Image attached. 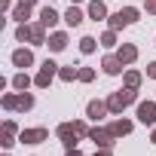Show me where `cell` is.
I'll return each mask as SVG.
<instances>
[{"mask_svg":"<svg viewBox=\"0 0 156 156\" xmlns=\"http://www.w3.org/2000/svg\"><path fill=\"white\" fill-rule=\"evenodd\" d=\"M132 101H135V89H129V86H126V89H119V92H113V95L107 98V107H110L113 113H122Z\"/></svg>","mask_w":156,"mask_h":156,"instance_id":"1","label":"cell"},{"mask_svg":"<svg viewBox=\"0 0 156 156\" xmlns=\"http://www.w3.org/2000/svg\"><path fill=\"white\" fill-rule=\"evenodd\" d=\"M16 37L25 43V40H31V43H46V34H43V25H19V31H16Z\"/></svg>","mask_w":156,"mask_h":156,"instance_id":"2","label":"cell"},{"mask_svg":"<svg viewBox=\"0 0 156 156\" xmlns=\"http://www.w3.org/2000/svg\"><path fill=\"white\" fill-rule=\"evenodd\" d=\"M3 107L6 110H31L34 107V95L22 92V95H3Z\"/></svg>","mask_w":156,"mask_h":156,"instance_id":"3","label":"cell"},{"mask_svg":"<svg viewBox=\"0 0 156 156\" xmlns=\"http://www.w3.org/2000/svg\"><path fill=\"white\" fill-rule=\"evenodd\" d=\"M55 73H58V64H55L52 58H46V61H43V67H40V73H37V80H34V83H37L40 89H46V86L52 83V76H55Z\"/></svg>","mask_w":156,"mask_h":156,"instance_id":"4","label":"cell"},{"mask_svg":"<svg viewBox=\"0 0 156 156\" xmlns=\"http://www.w3.org/2000/svg\"><path fill=\"white\" fill-rule=\"evenodd\" d=\"M89 138H92L101 150H110V144H113V138H116V135H113V129L107 126V129H92V132H89Z\"/></svg>","mask_w":156,"mask_h":156,"instance_id":"5","label":"cell"},{"mask_svg":"<svg viewBox=\"0 0 156 156\" xmlns=\"http://www.w3.org/2000/svg\"><path fill=\"white\" fill-rule=\"evenodd\" d=\"M138 119L144 126H156V104L153 101H141L138 104Z\"/></svg>","mask_w":156,"mask_h":156,"instance_id":"6","label":"cell"},{"mask_svg":"<svg viewBox=\"0 0 156 156\" xmlns=\"http://www.w3.org/2000/svg\"><path fill=\"white\" fill-rule=\"evenodd\" d=\"M58 138L64 141V147H73L76 138H80V135H76V126H73V122H61V126H58Z\"/></svg>","mask_w":156,"mask_h":156,"instance_id":"7","label":"cell"},{"mask_svg":"<svg viewBox=\"0 0 156 156\" xmlns=\"http://www.w3.org/2000/svg\"><path fill=\"white\" fill-rule=\"evenodd\" d=\"M46 138H49L46 129H25V132H22V141H25V144H40V141H46Z\"/></svg>","mask_w":156,"mask_h":156,"instance_id":"8","label":"cell"},{"mask_svg":"<svg viewBox=\"0 0 156 156\" xmlns=\"http://www.w3.org/2000/svg\"><path fill=\"white\" fill-rule=\"evenodd\" d=\"M12 64H16V67H31V64H34L31 49H16V52H12Z\"/></svg>","mask_w":156,"mask_h":156,"instance_id":"9","label":"cell"},{"mask_svg":"<svg viewBox=\"0 0 156 156\" xmlns=\"http://www.w3.org/2000/svg\"><path fill=\"white\" fill-rule=\"evenodd\" d=\"M58 19H61V16H58L52 6H46V9L40 12V25H43V28H55V25H58Z\"/></svg>","mask_w":156,"mask_h":156,"instance_id":"10","label":"cell"},{"mask_svg":"<svg viewBox=\"0 0 156 156\" xmlns=\"http://www.w3.org/2000/svg\"><path fill=\"white\" fill-rule=\"evenodd\" d=\"M101 67H104V73H122V61H119V55H107V58L101 61Z\"/></svg>","mask_w":156,"mask_h":156,"instance_id":"11","label":"cell"},{"mask_svg":"<svg viewBox=\"0 0 156 156\" xmlns=\"http://www.w3.org/2000/svg\"><path fill=\"white\" fill-rule=\"evenodd\" d=\"M107 110H110V107H107V101H89V107H86V113H89L92 119H101Z\"/></svg>","mask_w":156,"mask_h":156,"instance_id":"12","label":"cell"},{"mask_svg":"<svg viewBox=\"0 0 156 156\" xmlns=\"http://www.w3.org/2000/svg\"><path fill=\"white\" fill-rule=\"evenodd\" d=\"M116 55H119V61H122V64H129V61H135V58H138V49H135L132 43H122Z\"/></svg>","mask_w":156,"mask_h":156,"instance_id":"13","label":"cell"},{"mask_svg":"<svg viewBox=\"0 0 156 156\" xmlns=\"http://www.w3.org/2000/svg\"><path fill=\"white\" fill-rule=\"evenodd\" d=\"M89 16L95 22H101V19H107V6L101 3V0H92V3H89Z\"/></svg>","mask_w":156,"mask_h":156,"instance_id":"14","label":"cell"},{"mask_svg":"<svg viewBox=\"0 0 156 156\" xmlns=\"http://www.w3.org/2000/svg\"><path fill=\"white\" fill-rule=\"evenodd\" d=\"M46 46H49V49H52V52H61V49H64V46H67V34H61V31H58V34H52V37H49V43H46Z\"/></svg>","mask_w":156,"mask_h":156,"instance_id":"15","label":"cell"},{"mask_svg":"<svg viewBox=\"0 0 156 156\" xmlns=\"http://www.w3.org/2000/svg\"><path fill=\"white\" fill-rule=\"evenodd\" d=\"M16 132H19V129H16V122H12V119H6V122H3V147H12Z\"/></svg>","mask_w":156,"mask_h":156,"instance_id":"16","label":"cell"},{"mask_svg":"<svg viewBox=\"0 0 156 156\" xmlns=\"http://www.w3.org/2000/svg\"><path fill=\"white\" fill-rule=\"evenodd\" d=\"M64 22H67L70 28H76V25H80V22H83V12H80V9H76V6H70V9L64 12Z\"/></svg>","mask_w":156,"mask_h":156,"instance_id":"17","label":"cell"},{"mask_svg":"<svg viewBox=\"0 0 156 156\" xmlns=\"http://www.w3.org/2000/svg\"><path fill=\"white\" fill-rule=\"evenodd\" d=\"M110 129H113V135L119 138V135H129V132H132V122H129V119H116Z\"/></svg>","mask_w":156,"mask_h":156,"instance_id":"18","label":"cell"},{"mask_svg":"<svg viewBox=\"0 0 156 156\" xmlns=\"http://www.w3.org/2000/svg\"><path fill=\"white\" fill-rule=\"evenodd\" d=\"M58 76L70 83V80H76V76H80V67H73V64H70V67H61V70H58Z\"/></svg>","mask_w":156,"mask_h":156,"instance_id":"19","label":"cell"},{"mask_svg":"<svg viewBox=\"0 0 156 156\" xmlns=\"http://www.w3.org/2000/svg\"><path fill=\"white\" fill-rule=\"evenodd\" d=\"M12 86H16L19 92H25V89L31 86V76H28V73H16V80H12Z\"/></svg>","mask_w":156,"mask_h":156,"instance_id":"20","label":"cell"},{"mask_svg":"<svg viewBox=\"0 0 156 156\" xmlns=\"http://www.w3.org/2000/svg\"><path fill=\"white\" fill-rule=\"evenodd\" d=\"M126 86H129V89H138V86H141V73H138V70H126Z\"/></svg>","mask_w":156,"mask_h":156,"instance_id":"21","label":"cell"},{"mask_svg":"<svg viewBox=\"0 0 156 156\" xmlns=\"http://www.w3.org/2000/svg\"><path fill=\"white\" fill-rule=\"evenodd\" d=\"M95 46H98V40H95V37H83V40H80V52H86V55H89V52H95Z\"/></svg>","mask_w":156,"mask_h":156,"instance_id":"22","label":"cell"},{"mask_svg":"<svg viewBox=\"0 0 156 156\" xmlns=\"http://www.w3.org/2000/svg\"><path fill=\"white\" fill-rule=\"evenodd\" d=\"M119 16L126 19V25H132V22H138V9H135V6H126V9H119Z\"/></svg>","mask_w":156,"mask_h":156,"instance_id":"23","label":"cell"},{"mask_svg":"<svg viewBox=\"0 0 156 156\" xmlns=\"http://www.w3.org/2000/svg\"><path fill=\"white\" fill-rule=\"evenodd\" d=\"M28 12H31V6H25V3H19V9L12 12V19H16V22H25V19H28Z\"/></svg>","mask_w":156,"mask_h":156,"instance_id":"24","label":"cell"},{"mask_svg":"<svg viewBox=\"0 0 156 156\" xmlns=\"http://www.w3.org/2000/svg\"><path fill=\"white\" fill-rule=\"evenodd\" d=\"M76 80H83V83H92V80H95V70H92V67H80V76H76Z\"/></svg>","mask_w":156,"mask_h":156,"instance_id":"25","label":"cell"},{"mask_svg":"<svg viewBox=\"0 0 156 156\" xmlns=\"http://www.w3.org/2000/svg\"><path fill=\"white\" fill-rule=\"evenodd\" d=\"M110 28H113V31H119V28H126V19H122L119 12H116V16H110Z\"/></svg>","mask_w":156,"mask_h":156,"instance_id":"26","label":"cell"},{"mask_svg":"<svg viewBox=\"0 0 156 156\" xmlns=\"http://www.w3.org/2000/svg\"><path fill=\"white\" fill-rule=\"evenodd\" d=\"M113 43H116V31L110 28V31H107V34L101 37V46H113Z\"/></svg>","mask_w":156,"mask_h":156,"instance_id":"27","label":"cell"},{"mask_svg":"<svg viewBox=\"0 0 156 156\" xmlns=\"http://www.w3.org/2000/svg\"><path fill=\"white\" fill-rule=\"evenodd\" d=\"M73 126H76V135H80V138H86V135H89V132H92V129H89V126H86V122H73Z\"/></svg>","mask_w":156,"mask_h":156,"instance_id":"28","label":"cell"},{"mask_svg":"<svg viewBox=\"0 0 156 156\" xmlns=\"http://www.w3.org/2000/svg\"><path fill=\"white\" fill-rule=\"evenodd\" d=\"M147 76H153V80H156V61H150V64H147Z\"/></svg>","mask_w":156,"mask_h":156,"instance_id":"29","label":"cell"},{"mask_svg":"<svg viewBox=\"0 0 156 156\" xmlns=\"http://www.w3.org/2000/svg\"><path fill=\"white\" fill-rule=\"evenodd\" d=\"M147 12H153V16H156V0H147Z\"/></svg>","mask_w":156,"mask_h":156,"instance_id":"30","label":"cell"},{"mask_svg":"<svg viewBox=\"0 0 156 156\" xmlns=\"http://www.w3.org/2000/svg\"><path fill=\"white\" fill-rule=\"evenodd\" d=\"M67 156H83V153L76 150V147H67Z\"/></svg>","mask_w":156,"mask_h":156,"instance_id":"31","label":"cell"},{"mask_svg":"<svg viewBox=\"0 0 156 156\" xmlns=\"http://www.w3.org/2000/svg\"><path fill=\"white\" fill-rule=\"evenodd\" d=\"M19 3H25V6H31V3H37V0H19Z\"/></svg>","mask_w":156,"mask_h":156,"instance_id":"32","label":"cell"},{"mask_svg":"<svg viewBox=\"0 0 156 156\" xmlns=\"http://www.w3.org/2000/svg\"><path fill=\"white\" fill-rule=\"evenodd\" d=\"M95 156H110V150H101V153H95Z\"/></svg>","mask_w":156,"mask_h":156,"instance_id":"33","label":"cell"},{"mask_svg":"<svg viewBox=\"0 0 156 156\" xmlns=\"http://www.w3.org/2000/svg\"><path fill=\"white\" fill-rule=\"evenodd\" d=\"M150 141H153V144H156V132H153V138H150Z\"/></svg>","mask_w":156,"mask_h":156,"instance_id":"34","label":"cell"},{"mask_svg":"<svg viewBox=\"0 0 156 156\" xmlns=\"http://www.w3.org/2000/svg\"><path fill=\"white\" fill-rule=\"evenodd\" d=\"M73 3H80V0H73Z\"/></svg>","mask_w":156,"mask_h":156,"instance_id":"35","label":"cell"}]
</instances>
